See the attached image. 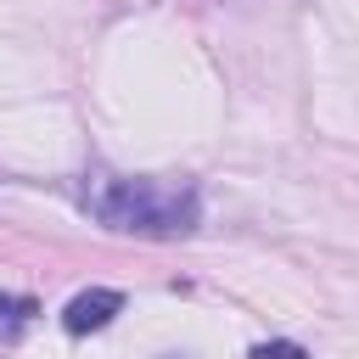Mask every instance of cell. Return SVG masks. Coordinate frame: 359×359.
Wrapping results in <instances>:
<instances>
[{"label":"cell","instance_id":"6da1fadb","mask_svg":"<svg viewBox=\"0 0 359 359\" xmlns=\"http://www.w3.org/2000/svg\"><path fill=\"white\" fill-rule=\"evenodd\" d=\"M79 208L107 224V230H129V236H191L202 224V191L191 180H151V174H112V168H90L79 180Z\"/></svg>","mask_w":359,"mask_h":359},{"label":"cell","instance_id":"7a4b0ae2","mask_svg":"<svg viewBox=\"0 0 359 359\" xmlns=\"http://www.w3.org/2000/svg\"><path fill=\"white\" fill-rule=\"evenodd\" d=\"M118 314H123V292H112V286H90V292H79V297L62 309V325H67L73 337H90V331H107Z\"/></svg>","mask_w":359,"mask_h":359},{"label":"cell","instance_id":"3957f363","mask_svg":"<svg viewBox=\"0 0 359 359\" xmlns=\"http://www.w3.org/2000/svg\"><path fill=\"white\" fill-rule=\"evenodd\" d=\"M28 314H34V297H6V337H11V342L22 337Z\"/></svg>","mask_w":359,"mask_h":359},{"label":"cell","instance_id":"277c9868","mask_svg":"<svg viewBox=\"0 0 359 359\" xmlns=\"http://www.w3.org/2000/svg\"><path fill=\"white\" fill-rule=\"evenodd\" d=\"M252 359H309V348L303 342H258Z\"/></svg>","mask_w":359,"mask_h":359}]
</instances>
